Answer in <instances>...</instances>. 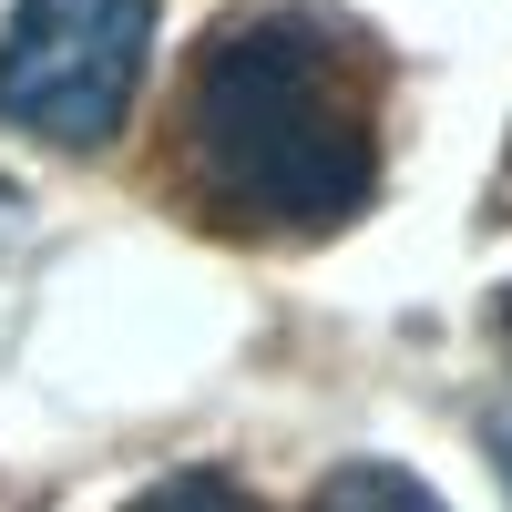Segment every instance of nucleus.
Here are the masks:
<instances>
[{"label": "nucleus", "instance_id": "f257e3e1", "mask_svg": "<svg viewBox=\"0 0 512 512\" xmlns=\"http://www.w3.org/2000/svg\"><path fill=\"white\" fill-rule=\"evenodd\" d=\"M379 41L328 0H256L195 41L175 185L216 236H328L379 195Z\"/></svg>", "mask_w": 512, "mask_h": 512}, {"label": "nucleus", "instance_id": "f03ea898", "mask_svg": "<svg viewBox=\"0 0 512 512\" xmlns=\"http://www.w3.org/2000/svg\"><path fill=\"white\" fill-rule=\"evenodd\" d=\"M154 0H11L0 31V123L62 154H103L134 113Z\"/></svg>", "mask_w": 512, "mask_h": 512}, {"label": "nucleus", "instance_id": "7ed1b4c3", "mask_svg": "<svg viewBox=\"0 0 512 512\" xmlns=\"http://www.w3.org/2000/svg\"><path fill=\"white\" fill-rule=\"evenodd\" d=\"M308 512H451L420 472H400V461H338V472L308 492Z\"/></svg>", "mask_w": 512, "mask_h": 512}, {"label": "nucleus", "instance_id": "20e7f679", "mask_svg": "<svg viewBox=\"0 0 512 512\" xmlns=\"http://www.w3.org/2000/svg\"><path fill=\"white\" fill-rule=\"evenodd\" d=\"M123 512H267L236 472H216V461H185V472H164V482H144Z\"/></svg>", "mask_w": 512, "mask_h": 512}, {"label": "nucleus", "instance_id": "39448f33", "mask_svg": "<svg viewBox=\"0 0 512 512\" xmlns=\"http://www.w3.org/2000/svg\"><path fill=\"white\" fill-rule=\"evenodd\" d=\"M482 441H492V461H502V482H512V400H492V410H482Z\"/></svg>", "mask_w": 512, "mask_h": 512}]
</instances>
